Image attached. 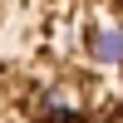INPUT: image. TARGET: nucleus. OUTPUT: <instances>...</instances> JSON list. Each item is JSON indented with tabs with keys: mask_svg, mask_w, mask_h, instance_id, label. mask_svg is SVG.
Listing matches in <instances>:
<instances>
[{
	"mask_svg": "<svg viewBox=\"0 0 123 123\" xmlns=\"http://www.w3.org/2000/svg\"><path fill=\"white\" fill-rule=\"evenodd\" d=\"M0 123H123V0H0Z\"/></svg>",
	"mask_w": 123,
	"mask_h": 123,
	"instance_id": "obj_1",
	"label": "nucleus"
}]
</instances>
